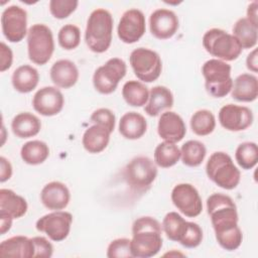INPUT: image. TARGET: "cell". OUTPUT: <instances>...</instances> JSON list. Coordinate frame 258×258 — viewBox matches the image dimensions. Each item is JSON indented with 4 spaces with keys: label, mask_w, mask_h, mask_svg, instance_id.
I'll return each mask as SVG.
<instances>
[{
    "label": "cell",
    "mask_w": 258,
    "mask_h": 258,
    "mask_svg": "<svg viewBox=\"0 0 258 258\" xmlns=\"http://www.w3.org/2000/svg\"><path fill=\"white\" fill-rule=\"evenodd\" d=\"M54 51V40L51 29L42 23L29 27L27 32V53L29 59L38 66L45 64Z\"/></svg>",
    "instance_id": "52a82bcc"
},
{
    "label": "cell",
    "mask_w": 258,
    "mask_h": 258,
    "mask_svg": "<svg viewBox=\"0 0 258 258\" xmlns=\"http://www.w3.org/2000/svg\"><path fill=\"white\" fill-rule=\"evenodd\" d=\"M157 133L164 141L176 143L183 139L186 127L183 119L177 113L166 111L159 117Z\"/></svg>",
    "instance_id": "ac0fdd59"
},
{
    "label": "cell",
    "mask_w": 258,
    "mask_h": 258,
    "mask_svg": "<svg viewBox=\"0 0 258 258\" xmlns=\"http://www.w3.org/2000/svg\"><path fill=\"white\" fill-rule=\"evenodd\" d=\"M203 241V230L194 222L185 223L184 229L180 235L178 243L185 248H196Z\"/></svg>",
    "instance_id": "74e56055"
},
{
    "label": "cell",
    "mask_w": 258,
    "mask_h": 258,
    "mask_svg": "<svg viewBox=\"0 0 258 258\" xmlns=\"http://www.w3.org/2000/svg\"><path fill=\"white\" fill-rule=\"evenodd\" d=\"M235 158L243 169L253 168L258 161V146L255 142H243L238 145Z\"/></svg>",
    "instance_id": "e575fe53"
},
{
    "label": "cell",
    "mask_w": 258,
    "mask_h": 258,
    "mask_svg": "<svg viewBox=\"0 0 258 258\" xmlns=\"http://www.w3.org/2000/svg\"><path fill=\"white\" fill-rule=\"evenodd\" d=\"M12 175V165L4 156L0 157V181L5 182Z\"/></svg>",
    "instance_id": "ee69618b"
},
{
    "label": "cell",
    "mask_w": 258,
    "mask_h": 258,
    "mask_svg": "<svg viewBox=\"0 0 258 258\" xmlns=\"http://www.w3.org/2000/svg\"><path fill=\"white\" fill-rule=\"evenodd\" d=\"M13 219L6 216V215H0V234L4 235L6 232H8L11 229Z\"/></svg>",
    "instance_id": "7dc6e473"
},
{
    "label": "cell",
    "mask_w": 258,
    "mask_h": 258,
    "mask_svg": "<svg viewBox=\"0 0 258 258\" xmlns=\"http://www.w3.org/2000/svg\"><path fill=\"white\" fill-rule=\"evenodd\" d=\"M123 176L126 183L135 192H144L150 188L157 176L155 162L147 156L131 159L124 168Z\"/></svg>",
    "instance_id": "ba28073f"
},
{
    "label": "cell",
    "mask_w": 258,
    "mask_h": 258,
    "mask_svg": "<svg viewBox=\"0 0 258 258\" xmlns=\"http://www.w3.org/2000/svg\"><path fill=\"white\" fill-rule=\"evenodd\" d=\"M90 120L94 124L100 125V126L106 128L110 133H112L115 129L116 117L110 109L100 108V109L95 110L92 113Z\"/></svg>",
    "instance_id": "ab89813d"
},
{
    "label": "cell",
    "mask_w": 258,
    "mask_h": 258,
    "mask_svg": "<svg viewBox=\"0 0 258 258\" xmlns=\"http://www.w3.org/2000/svg\"><path fill=\"white\" fill-rule=\"evenodd\" d=\"M34 247V256L33 257H44L49 258L53 253L52 244L44 237L36 236L31 238Z\"/></svg>",
    "instance_id": "b9f144b4"
},
{
    "label": "cell",
    "mask_w": 258,
    "mask_h": 258,
    "mask_svg": "<svg viewBox=\"0 0 258 258\" xmlns=\"http://www.w3.org/2000/svg\"><path fill=\"white\" fill-rule=\"evenodd\" d=\"M232 98L238 102H253L258 97V80L254 75L241 74L235 81L231 90Z\"/></svg>",
    "instance_id": "7402d4cb"
},
{
    "label": "cell",
    "mask_w": 258,
    "mask_h": 258,
    "mask_svg": "<svg viewBox=\"0 0 258 258\" xmlns=\"http://www.w3.org/2000/svg\"><path fill=\"white\" fill-rule=\"evenodd\" d=\"M257 48H254L246 58V67L249 71L253 73L258 72V61H257Z\"/></svg>",
    "instance_id": "f6af8a7d"
},
{
    "label": "cell",
    "mask_w": 258,
    "mask_h": 258,
    "mask_svg": "<svg viewBox=\"0 0 258 258\" xmlns=\"http://www.w3.org/2000/svg\"><path fill=\"white\" fill-rule=\"evenodd\" d=\"M113 17L110 11L104 8L93 10L87 20L85 41L88 47L96 53L108 50L112 42Z\"/></svg>",
    "instance_id": "3957f363"
},
{
    "label": "cell",
    "mask_w": 258,
    "mask_h": 258,
    "mask_svg": "<svg viewBox=\"0 0 258 258\" xmlns=\"http://www.w3.org/2000/svg\"><path fill=\"white\" fill-rule=\"evenodd\" d=\"M190 128L196 135L207 136L215 130L216 118L209 110H199L190 118Z\"/></svg>",
    "instance_id": "836d02e7"
},
{
    "label": "cell",
    "mask_w": 258,
    "mask_h": 258,
    "mask_svg": "<svg viewBox=\"0 0 258 258\" xmlns=\"http://www.w3.org/2000/svg\"><path fill=\"white\" fill-rule=\"evenodd\" d=\"M22 160L30 165L43 163L49 156L48 145L40 140H31L24 143L20 149Z\"/></svg>",
    "instance_id": "f546056e"
},
{
    "label": "cell",
    "mask_w": 258,
    "mask_h": 258,
    "mask_svg": "<svg viewBox=\"0 0 258 258\" xmlns=\"http://www.w3.org/2000/svg\"><path fill=\"white\" fill-rule=\"evenodd\" d=\"M0 256L12 258H32L34 256V247L31 238L25 236H13L1 242Z\"/></svg>",
    "instance_id": "44dd1931"
},
{
    "label": "cell",
    "mask_w": 258,
    "mask_h": 258,
    "mask_svg": "<svg viewBox=\"0 0 258 258\" xmlns=\"http://www.w3.org/2000/svg\"><path fill=\"white\" fill-rule=\"evenodd\" d=\"M28 205L26 200L9 188L0 189V215L19 219L27 212Z\"/></svg>",
    "instance_id": "603a6c76"
},
{
    "label": "cell",
    "mask_w": 258,
    "mask_h": 258,
    "mask_svg": "<svg viewBox=\"0 0 258 258\" xmlns=\"http://www.w3.org/2000/svg\"><path fill=\"white\" fill-rule=\"evenodd\" d=\"M186 221L176 212H169L162 221V229L166 237L174 242H178L184 229Z\"/></svg>",
    "instance_id": "d590c367"
},
{
    "label": "cell",
    "mask_w": 258,
    "mask_h": 258,
    "mask_svg": "<svg viewBox=\"0 0 258 258\" xmlns=\"http://www.w3.org/2000/svg\"><path fill=\"white\" fill-rule=\"evenodd\" d=\"M146 130L147 121L140 113L127 112L119 121V132L126 139H139L146 133Z\"/></svg>",
    "instance_id": "d4e9b609"
},
{
    "label": "cell",
    "mask_w": 258,
    "mask_h": 258,
    "mask_svg": "<svg viewBox=\"0 0 258 258\" xmlns=\"http://www.w3.org/2000/svg\"><path fill=\"white\" fill-rule=\"evenodd\" d=\"M122 97L129 106L142 107L148 101L149 91L143 83L131 80L123 85Z\"/></svg>",
    "instance_id": "4dcf8cb0"
},
{
    "label": "cell",
    "mask_w": 258,
    "mask_h": 258,
    "mask_svg": "<svg viewBox=\"0 0 258 258\" xmlns=\"http://www.w3.org/2000/svg\"><path fill=\"white\" fill-rule=\"evenodd\" d=\"M204 48L217 59L232 61L239 57L242 47L237 38L220 28H211L203 36Z\"/></svg>",
    "instance_id": "8992f818"
},
{
    "label": "cell",
    "mask_w": 258,
    "mask_h": 258,
    "mask_svg": "<svg viewBox=\"0 0 258 258\" xmlns=\"http://www.w3.org/2000/svg\"><path fill=\"white\" fill-rule=\"evenodd\" d=\"M232 31L242 49H249L257 44L258 26L250 22L246 17L239 18L233 25Z\"/></svg>",
    "instance_id": "f1b7e54d"
},
{
    "label": "cell",
    "mask_w": 258,
    "mask_h": 258,
    "mask_svg": "<svg viewBox=\"0 0 258 258\" xmlns=\"http://www.w3.org/2000/svg\"><path fill=\"white\" fill-rule=\"evenodd\" d=\"M77 0H50L49 11L56 19H64L69 17L78 7Z\"/></svg>",
    "instance_id": "f35d334b"
},
{
    "label": "cell",
    "mask_w": 258,
    "mask_h": 258,
    "mask_svg": "<svg viewBox=\"0 0 258 258\" xmlns=\"http://www.w3.org/2000/svg\"><path fill=\"white\" fill-rule=\"evenodd\" d=\"M162 226L152 217H140L132 225L130 249L133 257L150 258L162 247Z\"/></svg>",
    "instance_id": "7a4b0ae2"
},
{
    "label": "cell",
    "mask_w": 258,
    "mask_h": 258,
    "mask_svg": "<svg viewBox=\"0 0 258 258\" xmlns=\"http://www.w3.org/2000/svg\"><path fill=\"white\" fill-rule=\"evenodd\" d=\"M1 27L8 41H21L28 32L26 10L17 5L6 7L1 14Z\"/></svg>",
    "instance_id": "7c38bea8"
},
{
    "label": "cell",
    "mask_w": 258,
    "mask_h": 258,
    "mask_svg": "<svg viewBox=\"0 0 258 258\" xmlns=\"http://www.w3.org/2000/svg\"><path fill=\"white\" fill-rule=\"evenodd\" d=\"M173 106V95L171 91L164 86H155L149 92L148 101L144 111L151 117L158 116L162 111L170 109Z\"/></svg>",
    "instance_id": "cb8c5ba5"
},
{
    "label": "cell",
    "mask_w": 258,
    "mask_h": 258,
    "mask_svg": "<svg viewBox=\"0 0 258 258\" xmlns=\"http://www.w3.org/2000/svg\"><path fill=\"white\" fill-rule=\"evenodd\" d=\"M129 61L135 76L142 82L156 81L162 71V61L159 54L145 47H138L130 53Z\"/></svg>",
    "instance_id": "9c48e42d"
},
{
    "label": "cell",
    "mask_w": 258,
    "mask_h": 258,
    "mask_svg": "<svg viewBox=\"0 0 258 258\" xmlns=\"http://www.w3.org/2000/svg\"><path fill=\"white\" fill-rule=\"evenodd\" d=\"M107 257L109 258L133 257L130 249V240L127 238H118L113 240L107 248Z\"/></svg>",
    "instance_id": "60d3db41"
},
{
    "label": "cell",
    "mask_w": 258,
    "mask_h": 258,
    "mask_svg": "<svg viewBox=\"0 0 258 258\" xmlns=\"http://www.w3.org/2000/svg\"><path fill=\"white\" fill-rule=\"evenodd\" d=\"M171 201L175 208L188 218L198 217L203 211L202 198L190 183H178L171 190Z\"/></svg>",
    "instance_id": "4fadbf2b"
},
{
    "label": "cell",
    "mask_w": 258,
    "mask_h": 258,
    "mask_svg": "<svg viewBox=\"0 0 258 258\" xmlns=\"http://www.w3.org/2000/svg\"><path fill=\"white\" fill-rule=\"evenodd\" d=\"M110 134L106 128L94 124L84 132L82 144L89 153H100L108 146Z\"/></svg>",
    "instance_id": "4316f807"
},
{
    "label": "cell",
    "mask_w": 258,
    "mask_h": 258,
    "mask_svg": "<svg viewBox=\"0 0 258 258\" xmlns=\"http://www.w3.org/2000/svg\"><path fill=\"white\" fill-rule=\"evenodd\" d=\"M126 72L125 61L119 57H112L95 71L93 75L94 88L100 94H112L117 89L119 82L125 77Z\"/></svg>",
    "instance_id": "30bf717a"
},
{
    "label": "cell",
    "mask_w": 258,
    "mask_h": 258,
    "mask_svg": "<svg viewBox=\"0 0 258 258\" xmlns=\"http://www.w3.org/2000/svg\"><path fill=\"white\" fill-rule=\"evenodd\" d=\"M73 215L66 211H53L39 218L35 227L38 232L45 233L54 242L63 241L70 234Z\"/></svg>",
    "instance_id": "8fae6325"
},
{
    "label": "cell",
    "mask_w": 258,
    "mask_h": 258,
    "mask_svg": "<svg viewBox=\"0 0 258 258\" xmlns=\"http://www.w3.org/2000/svg\"><path fill=\"white\" fill-rule=\"evenodd\" d=\"M231 66L226 61L212 58L202 67L207 92L214 98L226 97L232 90L233 79Z\"/></svg>",
    "instance_id": "5b68a950"
},
{
    "label": "cell",
    "mask_w": 258,
    "mask_h": 258,
    "mask_svg": "<svg viewBox=\"0 0 258 258\" xmlns=\"http://www.w3.org/2000/svg\"><path fill=\"white\" fill-rule=\"evenodd\" d=\"M178 26V18L172 10L159 8L150 14L149 29L151 34L158 39L172 37L176 33Z\"/></svg>",
    "instance_id": "e0dca14e"
},
{
    "label": "cell",
    "mask_w": 258,
    "mask_h": 258,
    "mask_svg": "<svg viewBox=\"0 0 258 258\" xmlns=\"http://www.w3.org/2000/svg\"><path fill=\"white\" fill-rule=\"evenodd\" d=\"M257 8H258V2L253 1L248 5L247 8V19L252 22L253 24L258 26V16H257Z\"/></svg>",
    "instance_id": "bcb514c9"
},
{
    "label": "cell",
    "mask_w": 258,
    "mask_h": 258,
    "mask_svg": "<svg viewBox=\"0 0 258 258\" xmlns=\"http://www.w3.org/2000/svg\"><path fill=\"white\" fill-rule=\"evenodd\" d=\"M49 76L51 82L57 88L70 89L74 87L79 80V70L72 60L59 59L51 66Z\"/></svg>",
    "instance_id": "ffe728a7"
},
{
    "label": "cell",
    "mask_w": 258,
    "mask_h": 258,
    "mask_svg": "<svg viewBox=\"0 0 258 258\" xmlns=\"http://www.w3.org/2000/svg\"><path fill=\"white\" fill-rule=\"evenodd\" d=\"M253 113L246 106L228 104L219 111V122L228 131L239 132L246 130L253 123Z\"/></svg>",
    "instance_id": "9a60e30c"
},
{
    "label": "cell",
    "mask_w": 258,
    "mask_h": 258,
    "mask_svg": "<svg viewBox=\"0 0 258 258\" xmlns=\"http://www.w3.org/2000/svg\"><path fill=\"white\" fill-rule=\"evenodd\" d=\"M207 211L218 244L227 251L240 247L243 234L238 226V212L234 201L227 195L216 192L207 199Z\"/></svg>",
    "instance_id": "6da1fadb"
},
{
    "label": "cell",
    "mask_w": 258,
    "mask_h": 258,
    "mask_svg": "<svg viewBox=\"0 0 258 258\" xmlns=\"http://www.w3.org/2000/svg\"><path fill=\"white\" fill-rule=\"evenodd\" d=\"M208 177L219 187L234 189L240 182L241 172L234 164L232 157L223 151L214 152L206 164Z\"/></svg>",
    "instance_id": "277c9868"
},
{
    "label": "cell",
    "mask_w": 258,
    "mask_h": 258,
    "mask_svg": "<svg viewBox=\"0 0 258 258\" xmlns=\"http://www.w3.org/2000/svg\"><path fill=\"white\" fill-rule=\"evenodd\" d=\"M0 71L3 73L11 68L13 61V52L11 48L3 41L0 43Z\"/></svg>",
    "instance_id": "7bdbcfd3"
},
{
    "label": "cell",
    "mask_w": 258,
    "mask_h": 258,
    "mask_svg": "<svg viewBox=\"0 0 258 258\" xmlns=\"http://www.w3.org/2000/svg\"><path fill=\"white\" fill-rule=\"evenodd\" d=\"M146 21L143 12L139 9L132 8L126 10L118 23V37L124 43H135L145 33Z\"/></svg>",
    "instance_id": "5bb4252c"
},
{
    "label": "cell",
    "mask_w": 258,
    "mask_h": 258,
    "mask_svg": "<svg viewBox=\"0 0 258 258\" xmlns=\"http://www.w3.org/2000/svg\"><path fill=\"white\" fill-rule=\"evenodd\" d=\"M11 82L17 92L22 94L30 93L38 85L39 74L35 68L29 64H23L13 72Z\"/></svg>",
    "instance_id": "83f0119b"
},
{
    "label": "cell",
    "mask_w": 258,
    "mask_h": 258,
    "mask_svg": "<svg viewBox=\"0 0 258 258\" xmlns=\"http://www.w3.org/2000/svg\"><path fill=\"white\" fill-rule=\"evenodd\" d=\"M71 194L68 186L60 181H50L46 183L40 192L42 205L51 211H61L70 203Z\"/></svg>",
    "instance_id": "d6986e66"
},
{
    "label": "cell",
    "mask_w": 258,
    "mask_h": 258,
    "mask_svg": "<svg viewBox=\"0 0 258 258\" xmlns=\"http://www.w3.org/2000/svg\"><path fill=\"white\" fill-rule=\"evenodd\" d=\"M57 41L60 47L66 50H72L79 46L81 42V30L75 24L63 25L57 33Z\"/></svg>",
    "instance_id": "8d00e7d4"
},
{
    "label": "cell",
    "mask_w": 258,
    "mask_h": 258,
    "mask_svg": "<svg viewBox=\"0 0 258 258\" xmlns=\"http://www.w3.org/2000/svg\"><path fill=\"white\" fill-rule=\"evenodd\" d=\"M180 158V149L168 141L159 143L154 150V162L162 168H168L175 165Z\"/></svg>",
    "instance_id": "d6a6232c"
},
{
    "label": "cell",
    "mask_w": 258,
    "mask_h": 258,
    "mask_svg": "<svg viewBox=\"0 0 258 258\" xmlns=\"http://www.w3.org/2000/svg\"><path fill=\"white\" fill-rule=\"evenodd\" d=\"M11 129L18 138H30L37 135L41 129V122L30 112L17 114L11 121Z\"/></svg>",
    "instance_id": "484cf974"
},
{
    "label": "cell",
    "mask_w": 258,
    "mask_h": 258,
    "mask_svg": "<svg viewBox=\"0 0 258 258\" xmlns=\"http://www.w3.org/2000/svg\"><path fill=\"white\" fill-rule=\"evenodd\" d=\"M207 154V148L199 140H188L180 148V158L184 165L197 167L202 164Z\"/></svg>",
    "instance_id": "1f68e13d"
},
{
    "label": "cell",
    "mask_w": 258,
    "mask_h": 258,
    "mask_svg": "<svg viewBox=\"0 0 258 258\" xmlns=\"http://www.w3.org/2000/svg\"><path fill=\"white\" fill-rule=\"evenodd\" d=\"M63 105V95L56 87H43L39 89L32 98L33 109L45 117L57 115L62 110Z\"/></svg>",
    "instance_id": "2e32d148"
}]
</instances>
